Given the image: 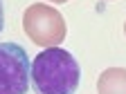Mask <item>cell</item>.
<instances>
[{
	"label": "cell",
	"instance_id": "cell-1",
	"mask_svg": "<svg viewBox=\"0 0 126 94\" xmlns=\"http://www.w3.org/2000/svg\"><path fill=\"white\" fill-rule=\"evenodd\" d=\"M79 83L81 67L61 47H47L32 60V87L36 94H77Z\"/></svg>",
	"mask_w": 126,
	"mask_h": 94
},
{
	"label": "cell",
	"instance_id": "cell-2",
	"mask_svg": "<svg viewBox=\"0 0 126 94\" xmlns=\"http://www.w3.org/2000/svg\"><path fill=\"white\" fill-rule=\"evenodd\" d=\"M23 29L29 36L32 43H36L38 47H59L65 38V18L56 11L54 7L36 2L29 5L23 13Z\"/></svg>",
	"mask_w": 126,
	"mask_h": 94
},
{
	"label": "cell",
	"instance_id": "cell-3",
	"mask_svg": "<svg viewBox=\"0 0 126 94\" xmlns=\"http://www.w3.org/2000/svg\"><path fill=\"white\" fill-rule=\"evenodd\" d=\"M32 63L18 43H0V94H27Z\"/></svg>",
	"mask_w": 126,
	"mask_h": 94
},
{
	"label": "cell",
	"instance_id": "cell-4",
	"mask_svg": "<svg viewBox=\"0 0 126 94\" xmlns=\"http://www.w3.org/2000/svg\"><path fill=\"white\" fill-rule=\"evenodd\" d=\"M99 94H126V67H108L97 78Z\"/></svg>",
	"mask_w": 126,
	"mask_h": 94
},
{
	"label": "cell",
	"instance_id": "cell-5",
	"mask_svg": "<svg viewBox=\"0 0 126 94\" xmlns=\"http://www.w3.org/2000/svg\"><path fill=\"white\" fill-rule=\"evenodd\" d=\"M5 29V7H2V0H0V31Z\"/></svg>",
	"mask_w": 126,
	"mask_h": 94
},
{
	"label": "cell",
	"instance_id": "cell-6",
	"mask_svg": "<svg viewBox=\"0 0 126 94\" xmlns=\"http://www.w3.org/2000/svg\"><path fill=\"white\" fill-rule=\"evenodd\" d=\"M50 2H54V5H61V2H68V0H50Z\"/></svg>",
	"mask_w": 126,
	"mask_h": 94
},
{
	"label": "cell",
	"instance_id": "cell-7",
	"mask_svg": "<svg viewBox=\"0 0 126 94\" xmlns=\"http://www.w3.org/2000/svg\"><path fill=\"white\" fill-rule=\"evenodd\" d=\"M124 34H126V23H124Z\"/></svg>",
	"mask_w": 126,
	"mask_h": 94
}]
</instances>
